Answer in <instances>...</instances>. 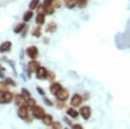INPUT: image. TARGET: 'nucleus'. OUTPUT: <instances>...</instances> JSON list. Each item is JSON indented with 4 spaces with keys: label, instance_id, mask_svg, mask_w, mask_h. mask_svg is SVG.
Listing matches in <instances>:
<instances>
[{
    "label": "nucleus",
    "instance_id": "e433bc0d",
    "mask_svg": "<svg viewBox=\"0 0 130 129\" xmlns=\"http://www.w3.org/2000/svg\"><path fill=\"white\" fill-rule=\"evenodd\" d=\"M65 129H68V128H65Z\"/></svg>",
    "mask_w": 130,
    "mask_h": 129
},
{
    "label": "nucleus",
    "instance_id": "6e6552de",
    "mask_svg": "<svg viewBox=\"0 0 130 129\" xmlns=\"http://www.w3.org/2000/svg\"><path fill=\"white\" fill-rule=\"evenodd\" d=\"M37 78L40 79V80H44V79H47V75H48V71L45 68L43 67H40L37 69Z\"/></svg>",
    "mask_w": 130,
    "mask_h": 129
},
{
    "label": "nucleus",
    "instance_id": "7ed1b4c3",
    "mask_svg": "<svg viewBox=\"0 0 130 129\" xmlns=\"http://www.w3.org/2000/svg\"><path fill=\"white\" fill-rule=\"evenodd\" d=\"M18 114L22 120H27L29 118V107L26 106L20 107L18 111Z\"/></svg>",
    "mask_w": 130,
    "mask_h": 129
},
{
    "label": "nucleus",
    "instance_id": "9d476101",
    "mask_svg": "<svg viewBox=\"0 0 130 129\" xmlns=\"http://www.w3.org/2000/svg\"><path fill=\"white\" fill-rule=\"evenodd\" d=\"M11 43H10V41H7V42H5V43H3L1 44V46H0V52H2V53H5V52H8L10 51V49H11Z\"/></svg>",
    "mask_w": 130,
    "mask_h": 129
},
{
    "label": "nucleus",
    "instance_id": "dca6fc26",
    "mask_svg": "<svg viewBox=\"0 0 130 129\" xmlns=\"http://www.w3.org/2000/svg\"><path fill=\"white\" fill-rule=\"evenodd\" d=\"M67 114L72 118H77V116H78L79 114H78V111H76L75 108L70 107V108H69L67 110Z\"/></svg>",
    "mask_w": 130,
    "mask_h": 129
},
{
    "label": "nucleus",
    "instance_id": "72a5a7b5",
    "mask_svg": "<svg viewBox=\"0 0 130 129\" xmlns=\"http://www.w3.org/2000/svg\"><path fill=\"white\" fill-rule=\"evenodd\" d=\"M72 129H83V128L80 124H75L74 126H72Z\"/></svg>",
    "mask_w": 130,
    "mask_h": 129
},
{
    "label": "nucleus",
    "instance_id": "4be33fe9",
    "mask_svg": "<svg viewBox=\"0 0 130 129\" xmlns=\"http://www.w3.org/2000/svg\"><path fill=\"white\" fill-rule=\"evenodd\" d=\"M24 28H25V24H24V23H21V24H18V25L15 27V29H14V32L17 33V34H19V33L24 30Z\"/></svg>",
    "mask_w": 130,
    "mask_h": 129
},
{
    "label": "nucleus",
    "instance_id": "c85d7f7f",
    "mask_svg": "<svg viewBox=\"0 0 130 129\" xmlns=\"http://www.w3.org/2000/svg\"><path fill=\"white\" fill-rule=\"evenodd\" d=\"M51 126H52V129H62V125L58 121L53 122Z\"/></svg>",
    "mask_w": 130,
    "mask_h": 129
},
{
    "label": "nucleus",
    "instance_id": "473e14b6",
    "mask_svg": "<svg viewBox=\"0 0 130 129\" xmlns=\"http://www.w3.org/2000/svg\"><path fill=\"white\" fill-rule=\"evenodd\" d=\"M5 82L6 83H7V84H10V85H13V86H15V85H16L15 82H14L13 80H11V79H10V78L5 79Z\"/></svg>",
    "mask_w": 130,
    "mask_h": 129
},
{
    "label": "nucleus",
    "instance_id": "1a4fd4ad",
    "mask_svg": "<svg viewBox=\"0 0 130 129\" xmlns=\"http://www.w3.org/2000/svg\"><path fill=\"white\" fill-rule=\"evenodd\" d=\"M61 88H62V86H61L58 82H53V83H51V85L50 86V93L54 95H56V94L57 93Z\"/></svg>",
    "mask_w": 130,
    "mask_h": 129
},
{
    "label": "nucleus",
    "instance_id": "a878e982",
    "mask_svg": "<svg viewBox=\"0 0 130 129\" xmlns=\"http://www.w3.org/2000/svg\"><path fill=\"white\" fill-rule=\"evenodd\" d=\"M87 1L88 0H75V2H76V5H78L80 8L85 7L86 5H87Z\"/></svg>",
    "mask_w": 130,
    "mask_h": 129
},
{
    "label": "nucleus",
    "instance_id": "f257e3e1",
    "mask_svg": "<svg viewBox=\"0 0 130 129\" xmlns=\"http://www.w3.org/2000/svg\"><path fill=\"white\" fill-rule=\"evenodd\" d=\"M31 112H32V115L34 116V118L37 120H42L43 118V116L45 115L44 109L42 107H39V106H35L34 107H32Z\"/></svg>",
    "mask_w": 130,
    "mask_h": 129
},
{
    "label": "nucleus",
    "instance_id": "393cba45",
    "mask_svg": "<svg viewBox=\"0 0 130 129\" xmlns=\"http://www.w3.org/2000/svg\"><path fill=\"white\" fill-rule=\"evenodd\" d=\"M37 14H46L45 7H44V5H43H43H38V7L37 8Z\"/></svg>",
    "mask_w": 130,
    "mask_h": 129
},
{
    "label": "nucleus",
    "instance_id": "f03ea898",
    "mask_svg": "<svg viewBox=\"0 0 130 129\" xmlns=\"http://www.w3.org/2000/svg\"><path fill=\"white\" fill-rule=\"evenodd\" d=\"M56 97L57 98V100H59V101H65L70 97V93H69V91L67 90V89L62 88L56 94Z\"/></svg>",
    "mask_w": 130,
    "mask_h": 129
},
{
    "label": "nucleus",
    "instance_id": "aec40b11",
    "mask_svg": "<svg viewBox=\"0 0 130 129\" xmlns=\"http://www.w3.org/2000/svg\"><path fill=\"white\" fill-rule=\"evenodd\" d=\"M25 106L28 107L29 108H32L36 106V100L32 99V98H29L26 100V103H25Z\"/></svg>",
    "mask_w": 130,
    "mask_h": 129
},
{
    "label": "nucleus",
    "instance_id": "c756f323",
    "mask_svg": "<svg viewBox=\"0 0 130 129\" xmlns=\"http://www.w3.org/2000/svg\"><path fill=\"white\" fill-rule=\"evenodd\" d=\"M47 79L50 82H52V81L55 79V74H54L53 72H48V75H47Z\"/></svg>",
    "mask_w": 130,
    "mask_h": 129
},
{
    "label": "nucleus",
    "instance_id": "f8f14e48",
    "mask_svg": "<svg viewBox=\"0 0 130 129\" xmlns=\"http://www.w3.org/2000/svg\"><path fill=\"white\" fill-rule=\"evenodd\" d=\"M42 120H43V123L46 126H51L53 123V118L50 114H45Z\"/></svg>",
    "mask_w": 130,
    "mask_h": 129
},
{
    "label": "nucleus",
    "instance_id": "a211bd4d",
    "mask_svg": "<svg viewBox=\"0 0 130 129\" xmlns=\"http://www.w3.org/2000/svg\"><path fill=\"white\" fill-rule=\"evenodd\" d=\"M64 3H65L66 7L69 8V9H73V8L76 5L75 0H64Z\"/></svg>",
    "mask_w": 130,
    "mask_h": 129
},
{
    "label": "nucleus",
    "instance_id": "bb28decb",
    "mask_svg": "<svg viewBox=\"0 0 130 129\" xmlns=\"http://www.w3.org/2000/svg\"><path fill=\"white\" fill-rule=\"evenodd\" d=\"M21 95H22L25 99H29L30 97V93L29 92V90H27L26 88L22 89V94H21Z\"/></svg>",
    "mask_w": 130,
    "mask_h": 129
},
{
    "label": "nucleus",
    "instance_id": "423d86ee",
    "mask_svg": "<svg viewBox=\"0 0 130 129\" xmlns=\"http://www.w3.org/2000/svg\"><path fill=\"white\" fill-rule=\"evenodd\" d=\"M80 114L84 120H88L91 116V108L88 106L82 107L80 108Z\"/></svg>",
    "mask_w": 130,
    "mask_h": 129
},
{
    "label": "nucleus",
    "instance_id": "2f4dec72",
    "mask_svg": "<svg viewBox=\"0 0 130 129\" xmlns=\"http://www.w3.org/2000/svg\"><path fill=\"white\" fill-rule=\"evenodd\" d=\"M53 1L54 0H44L43 1V5L44 7H48V6H50L53 5Z\"/></svg>",
    "mask_w": 130,
    "mask_h": 129
},
{
    "label": "nucleus",
    "instance_id": "ddd939ff",
    "mask_svg": "<svg viewBox=\"0 0 130 129\" xmlns=\"http://www.w3.org/2000/svg\"><path fill=\"white\" fill-rule=\"evenodd\" d=\"M45 22V15L44 14H37L36 17V23L38 25H43Z\"/></svg>",
    "mask_w": 130,
    "mask_h": 129
},
{
    "label": "nucleus",
    "instance_id": "c9c22d12",
    "mask_svg": "<svg viewBox=\"0 0 130 129\" xmlns=\"http://www.w3.org/2000/svg\"><path fill=\"white\" fill-rule=\"evenodd\" d=\"M37 90H38V92H39V94H41V95H44V92L43 91V89L42 88H37Z\"/></svg>",
    "mask_w": 130,
    "mask_h": 129
},
{
    "label": "nucleus",
    "instance_id": "9b49d317",
    "mask_svg": "<svg viewBox=\"0 0 130 129\" xmlns=\"http://www.w3.org/2000/svg\"><path fill=\"white\" fill-rule=\"evenodd\" d=\"M15 102L18 106H25V103H26V99L22 95H17L16 98H15Z\"/></svg>",
    "mask_w": 130,
    "mask_h": 129
},
{
    "label": "nucleus",
    "instance_id": "f704fd0d",
    "mask_svg": "<svg viewBox=\"0 0 130 129\" xmlns=\"http://www.w3.org/2000/svg\"><path fill=\"white\" fill-rule=\"evenodd\" d=\"M5 103V100H4V96L2 94H0V104Z\"/></svg>",
    "mask_w": 130,
    "mask_h": 129
},
{
    "label": "nucleus",
    "instance_id": "7c9ffc66",
    "mask_svg": "<svg viewBox=\"0 0 130 129\" xmlns=\"http://www.w3.org/2000/svg\"><path fill=\"white\" fill-rule=\"evenodd\" d=\"M53 6L55 8H60L61 6H62V2H61L60 0H54Z\"/></svg>",
    "mask_w": 130,
    "mask_h": 129
},
{
    "label": "nucleus",
    "instance_id": "0eeeda50",
    "mask_svg": "<svg viewBox=\"0 0 130 129\" xmlns=\"http://www.w3.org/2000/svg\"><path fill=\"white\" fill-rule=\"evenodd\" d=\"M40 63H39L37 61H31L29 62L28 64V69L29 71H30V73H35L37 71V69H38L39 68H40Z\"/></svg>",
    "mask_w": 130,
    "mask_h": 129
},
{
    "label": "nucleus",
    "instance_id": "2eb2a0df",
    "mask_svg": "<svg viewBox=\"0 0 130 129\" xmlns=\"http://www.w3.org/2000/svg\"><path fill=\"white\" fill-rule=\"evenodd\" d=\"M56 30V24L54 22H51L48 24L47 27H46V31L50 33H53Z\"/></svg>",
    "mask_w": 130,
    "mask_h": 129
},
{
    "label": "nucleus",
    "instance_id": "20e7f679",
    "mask_svg": "<svg viewBox=\"0 0 130 129\" xmlns=\"http://www.w3.org/2000/svg\"><path fill=\"white\" fill-rule=\"evenodd\" d=\"M82 102H83V97H82L80 95H78V94H75V95H73L70 101L71 106L74 107H80Z\"/></svg>",
    "mask_w": 130,
    "mask_h": 129
},
{
    "label": "nucleus",
    "instance_id": "39448f33",
    "mask_svg": "<svg viewBox=\"0 0 130 129\" xmlns=\"http://www.w3.org/2000/svg\"><path fill=\"white\" fill-rule=\"evenodd\" d=\"M26 53L28 55V57L31 58V59H36L38 57V49L36 46H30L26 49Z\"/></svg>",
    "mask_w": 130,
    "mask_h": 129
},
{
    "label": "nucleus",
    "instance_id": "f3484780",
    "mask_svg": "<svg viewBox=\"0 0 130 129\" xmlns=\"http://www.w3.org/2000/svg\"><path fill=\"white\" fill-rule=\"evenodd\" d=\"M9 88H8V84L5 82H0V94H5L8 92Z\"/></svg>",
    "mask_w": 130,
    "mask_h": 129
},
{
    "label": "nucleus",
    "instance_id": "4468645a",
    "mask_svg": "<svg viewBox=\"0 0 130 129\" xmlns=\"http://www.w3.org/2000/svg\"><path fill=\"white\" fill-rule=\"evenodd\" d=\"M3 96H4V100H5V103H10L13 100V95L10 92H6L5 94H3Z\"/></svg>",
    "mask_w": 130,
    "mask_h": 129
},
{
    "label": "nucleus",
    "instance_id": "6ab92c4d",
    "mask_svg": "<svg viewBox=\"0 0 130 129\" xmlns=\"http://www.w3.org/2000/svg\"><path fill=\"white\" fill-rule=\"evenodd\" d=\"M33 16V12L31 10H28L24 13V16H23V19H24V22H29Z\"/></svg>",
    "mask_w": 130,
    "mask_h": 129
},
{
    "label": "nucleus",
    "instance_id": "b1692460",
    "mask_svg": "<svg viewBox=\"0 0 130 129\" xmlns=\"http://www.w3.org/2000/svg\"><path fill=\"white\" fill-rule=\"evenodd\" d=\"M45 10H46V14L48 15H52L55 11V7L53 6V5H50V6H48V7H45Z\"/></svg>",
    "mask_w": 130,
    "mask_h": 129
},
{
    "label": "nucleus",
    "instance_id": "412c9836",
    "mask_svg": "<svg viewBox=\"0 0 130 129\" xmlns=\"http://www.w3.org/2000/svg\"><path fill=\"white\" fill-rule=\"evenodd\" d=\"M32 35L36 37H40L42 35V30L40 27H35L32 30Z\"/></svg>",
    "mask_w": 130,
    "mask_h": 129
},
{
    "label": "nucleus",
    "instance_id": "cd10ccee",
    "mask_svg": "<svg viewBox=\"0 0 130 129\" xmlns=\"http://www.w3.org/2000/svg\"><path fill=\"white\" fill-rule=\"evenodd\" d=\"M56 107H57V108L62 109L63 107H65V106H66V105H65V103L62 102V101H59V100H58V101L56 102Z\"/></svg>",
    "mask_w": 130,
    "mask_h": 129
},
{
    "label": "nucleus",
    "instance_id": "5701e85b",
    "mask_svg": "<svg viewBox=\"0 0 130 129\" xmlns=\"http://www.w3.org/2000/svg\"><path fill=\"white\" fill-rule=\"evenodd\" d=\"M38 5H39V0H31L29 7H30V10H35L38 7Z\"/></svg>",
    "mask_w": 130,
    "mask_h": 129
}]
</instances>
